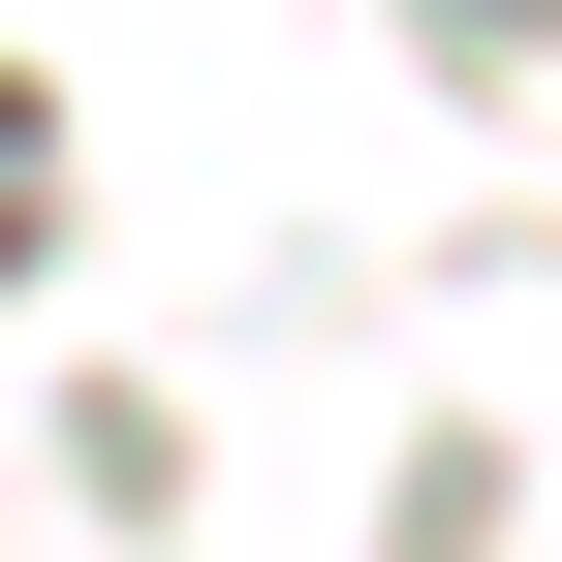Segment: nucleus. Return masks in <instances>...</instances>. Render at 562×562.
I'll return each mask as SVG.
<instances>
[{"instance_id": "nucleus-1", "label": "nucleus", "mask_w": 562, "mask_h": 562, "mask_svg": "<svg viewBox=\"0 0 562 562\" xmlns=\"http://www.w3.org/2000/svg\"><path fill=\"white\" fill-rule=\"evenodd\" d=\"M32 250H63V94L0 63V281H32Z\"/></svg>"}, {"instance_id": "nucleus-2", "label": "nucleus", "mask_w": 562, "mask_h": 562, "mask_svg": "<svg viewBox=\"0 0 562 562\" xmlns=\"http://www.w3.org/2000/svg\"><path fill=\"white\" fill-rule=\"evenodd\" d=\"M406 32H438V63H531V0H406Z\"/></svg>"}]
</instances>
